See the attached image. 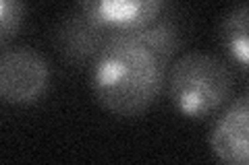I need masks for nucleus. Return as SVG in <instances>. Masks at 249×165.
Returning a JSON list of instances; mask_svg holds the SVG:
<instances>
[{"label":"nucleus","instance_id":"423d86ee","mask_svg":"<svg viewBox=\"0 0 249 165\" xmlns=\"http://www.w3.org/2000/svg\"><path fill=\"white\" fill-rule=\"evenodd\" d=\"M210 149L216 159L229 165L249 161V95L243 93L224 109L210 132Z\"/></svg>","mask_w":249,"mask_h":165},{"label":"nucleus","instance_id":"6e6552de","mask_svg":"<svg viewBox=\"0 0 249 165\" xmlns=\"http://www.w3.org/2000/svg\"><path fill=\"white\" fill-rule=\"evenodd\" d=\"M137 37L150 45L166 64L175 60L178 48H181V31H178L177 23L168 17H158L145 29L137 31Z\"/></svg>","mask_w":249,"mask_h":165},{"label":"nucleus","instance_id":"1a4fd4ad","mask_svg":"<svg viewBox=\"0 0 249 165\" xmlns=\"http://www.w3.org/2000/svg\"><path fill=\"white\" fill-rule=\"evenodd\" d=\"M25 21V2L23 0H0V45L9 44Z\"/></svg>","mask_w":249,"mask_h":165},{"label":"nucleus","instance_id":"f03ea898","mask_svg":"<svg viewBox=\"0 0 249 165\" xmlns=\"http://www.w3.org/2000/svg\"><path fill=\"white\" fill-rule=\"evenodd\" d=\"M164 87L170 104L189 120H204L232 97V70L212 54L187 52L166 68Z\"/></svg>","mask_w":249,"mask_h":165},{"label":"nucleus","instance_id":"20e7f679","mask_svg":"<svg viewBox=\"0 0 249 165\" xmlns=\"http://www.w3.org/2000/svg\"><path fill=\"white\" fill-rule=\"evenodd\" d=\"M166 0H77V9L108 37L131 35L162 17Z\"/></svg>","mask_w":249,"mask_h":165},{"label":"nucleus","instance_id":"f257e3e1","mask_svg":"<svg viewBox=\"0 0 249 165\" xmlns=\"http://www.w3.org/2000/svg\"><path fill=\"white\" fill-rule=\"evenodd\" d=\"M168 64L150 45L131 35H112L89 64L93 97L119 118H139L164 91Z\"/></svg>","mask_w":249,"mask_h":165},{"label":"nucleus","instance_id":"0eeeda50","mask_svg":"<svg viewBox=\"0 0 249 165\" xmlns=\"http://www.w3.org/2000/svg\"><path fill=\"white\" fill-rule=\"evenodd\" d=\"M220 45L229 60L241 73L249 70V11L247 2H241L224 15L218 27Z\"/></svg>","mask_w":249,"mask_h":165},{"label":"nucleus","instance_id":"39448f33","mask_svg":"<svg viewBox=\"0 0 249 165\" xmlns=\"http://www.w3.org/2000/svg\"><path fill=\"white\" fill-rule=\"evenodd\" d=\"M108 35L83 17L79 9L67 13L52 33V45L60 60L73 68L89 66L96 54L102 50Z\"/></svg>","mask_w":249,"mask_h":165},{"label":"nucleus","instance_id":"7ed1b4c3","mask_svg":"<svg viewBox=\"0 0 249 165\" xmlns=\"http://www.w3.org/2000/svg\"><path fill=\"white\" fill-rule=\"evenodd\" d=\"M50 64L27 45L0 52V99L11 105H34L50 87Z\"/></svg>","mask_w":249,"mask_h":165}]
</instances>
